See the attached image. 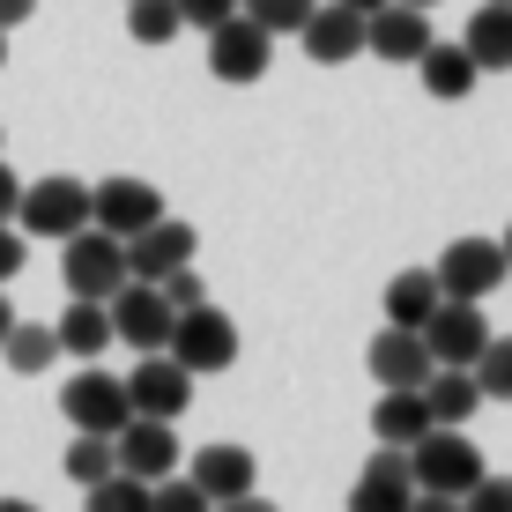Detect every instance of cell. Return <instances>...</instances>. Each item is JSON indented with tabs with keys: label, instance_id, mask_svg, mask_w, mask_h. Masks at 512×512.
I'll use <instances>...</instances> for the list:
<instances>
[{
	"label": "cell",
	"instance_id": "1",
	"mask_svg": "<svg viewBox=\"0 0 512 512\" xmlns=\"http://www.w3.org/2000/svg\"><path fill=\"white\" fill-rule=\"evenodd\" d=\"M409 468H416V490H438V498H468V490L490 475L483 446H475L461 423H438V431H423L416 446H409Z\"/></svg>",
	"mask_w": 512,
	"mask_h": 512
},
{
	"label": "cell",
	"instance_id": "2",
	"mask_svg": "<svg viewBox=\"0 0 512 512\" xmlns=\"http://www.w3.org/2000/svg\"><path fill=\"white\" fill-rule=\"evenodd\" d=\"M60 282H67V297H97L104 305V297L127 282V238L82 223L75 238H60Z\"/></svg>",
	"mask_w": 512,
	"mask_h": 512
},
{
	"label": "cell",
	"instance_id": "3",
	"mask_svg": "<svg viewBox=\"0 0 512 512\" xmlns=\"http://www.w3.org/2000/svg\"><path fill=\"white\" fill-rule=\"evenodd\" d=\"M60 416L75 423V431H104V438H119L134 423V401H127V379L119 372H104V364H90V372H75L60 386Z\"/></svg>",
	"mask_w": 512,
	"mask_h": 512
},
{
	"label": "cell",
	"instance_id": "4",
	"mask_svg": "<svg viewBox=\"0 0 512 512\" xmlns=\"http://www.w3.org/2000/svg\"><path fill=\"white\" fill-rule=\"evenodd\" d=\"M104 305H112V342H127L134 357H149V349L171 342V320H179V312H171V297L156 290V282H134L127 275Z\"/></svg>",
	"mask_w": 512,
	"mask_h": 512
},
{
	"label": "cell",
	"instance_id": "5",
	"mask_svg": "<svg viewBox=\"0 0 512 512\" xmlns=\"http://www.w3.org/2000/svg\"><path fill=\"white\" fill-rule=\"evenodd\" d=\"M164 349L186 364L193 379H208V372H231V364H238V327L223 320L216 305H193V312L171 320V342Z\"/></svg>",
	"mask_w": 512,
	"mask_h": 512
},
{
	"label": "cell",
	"instance_id": "6",
	"mask_svg": "<svg viewBox=\"0 0 512 512\" xmlns=\"http://www.w3.org/2000/svg\"><path fill=\"white\" fill-rule=\"evenodd\" d=\"M82 223H90V186L82 179H38L23 186V208H15V231L23 238H75Z\"/></svg>",
	"mask_w": 512,
	"mask_h": 512
},
{
	"label": "cell",
	"instance_id": "7",
	"mask_svg": "<svg viewBox=\"0 0 512 512\" xmlns=\"http://www.w3.org/2000/svg\"><path fill=\"white\" fill-rule=\"evenodd\" d=\"M431 275H438V290H446V297H468V305H483V297L498 290L512 268H505V245H498V238H453L446 253L431 260Z\"/></svg>",
	"mask_w": 512,
	"mask_h": 512
},
{
	"label": "cell",
	"instance_id": "8",
	"mask_svg": "<svg viewBox=\"0 0 512 512\" xmlns=\"http://www.w3.org/2000/svg\"><path fill=\"white\" fill-rule=\"evenodd\" d=\"M127 401H134V416H156V423H179L193 409V372L171 349H149V357L127 372Z\"/></svg>",
	"mask_w": 512,
	"mask_h": 512
},
{
	"label": "cell",
	"instance_id": "9",
	"mask_svg": "<svg viewBox=\"0 0 512 512\" xmlns=\"http://www.w3.org/2000/svg\"><path fill=\"white\" fill-rule=\"evenodd\" d=\"M275 60V38L253 23V15H231V23L208 30V75L231 82V90H245V82H260Z\"/></svg>",
	"mask_w": 512,
	"mask_h": 512
},
{
	"label": "cell",
	"instance_id": "10",
	"mask_svg": "<svg viewBox=\"0 0 512 512\" xmlns=\"http://www.w3.org/2000/svg\"><path fill=\"white\" fill-rule=\"evenodd\" d=\"M423 45H431V8H409V0H386V8L364 15V52L386 67H416Z\"/></svg>",
	"mask_w": 512,
	"mask_h": 512
},
{
	"label": "cell",
	"instance_id": "11",
	"mask_svg": "<svg viewBox=\"0 0 512 512\" xmlns=\"http://www.w3.org/2000/svg\"><path fill=\"white\" fill-rule=\"evenodd\" d=\"M193 253H201V231L179 216H156L149 231L127 238V275L134 282H164L171 268H193Z\"/></svg>",
	"mask_w": 512,
	"mask_h": 512
},
{
	"label": "cell",
	"instance_id": "12",
	"mask_svg": "<svg viewBox=\"0 0 512 512\" xmlns=\"http://www.w3.org/2000/svg\"><path fill=\"white\" fill-rule=\"evenodd\" d=\"M156 216H164V193H156L149 179H104V186H90V223L112 231V238L149 231Z\"/></svg>",
	"mask_w": 512,
	"mask_h": 512
},
{
	"label": "cell",
	"instance_id": "13",
	"mask_svg": "<svg viewBox=\"0 0 512 512\" xmlns=\"http://www.w3.org/2000/svg\"><path fill=\"white\" fill-rule=\"evenodd\" d=\"M416 505V468H409V446H379L364 461L357 490H349V512H409Z\"/></svg>",
	"mask_w": 512,
	"mask_h": 512
},
{
	"label": "cell",
	"instance_id": "14",
	"mask_svg": "<svg viewBox=\"0 0 512 512\" xmlns=\"http://www.w3.org/2000/svg\"><path fill=\"white\" fill-rule=\"evenodd\" d=\"M364 364H372L379 386H423V379L438 372V357H431V342H423V327H394V320L372 334Z\"/></svg>",
	"mask_w": 512,
	"mask_h": 512
},
{
	"label": "cell",
	"instance_id": "15",
	"mask_svg": "<svg viewBox=\"0 0 512 512\" xmlns=\"http://www.w3.org/2000/svg\"><path fill=\"white\" fill-rule=\"evenodd\" d=\"M297 45H305L312 67H342L364 52V15L342 8V0H320V8L305 15V30H297Z\"/></svg>",
	"mask_w": 512,
	"mask_h": 512
},
{
	"label": "cell",
	"instance_id": "16",
	"mask_svg": "<svg viewBox=\"0 0 512 512\" xmlns=\"http://www.w3.org/2000/svg\"><path fill=\"white\" fill-rule=\"evenodd\" d=\"M423 342H431L438 364H475L483 342H490V320H483V305H468V297H446V305L423 320Z\"/></svg>",
	"mask_w": 512,
	"mask_h": 512
},
{
	"label": "cell",
	"instance_id": "17",
	"mask_svg": "<svg viewBox=\"0 0 512 512\" xmlns=\"http://www.w3.org/2000/svg\"><path fill=\"white\" fill-rule=\"evenodd\" d=\"M119 446V468L141 475V483H164V475H179V431L171 423H156V416H134L127 431L112 438Z\"/></svg>",
	"mask_w": 512,
	"mask_h": 512
},
{
	"label": "cell",
	"instance_id": "18",
	"mask_svg": "<svg viewBox=\"0 0 512 512\" xmlns=\"http://www.w3.org/2000/svg\"><path fill=\"white\" fill-rule=\"evenodd\" d=\"M423 431H438L423 386H379V401H372V438L379 446H416Z\"/></svg>",
	"mask_w": 512,
	"mask_h": 512
},
{
	"label": "cell",
	"instance_id": "19",
	"mask_svg": "<svg viewBox=\"0 0 512 512\" xmlns=\"http://www.w3.org/2000/svg\"><path fill=\"white\" fill-rule=\"evenodd\" d=\"M186 475L208 490V505H223V498H245V490L260 483V461H253L245 446H201Z\"/></svg>",
	"mask_w": 512,
	"mask_h": 512
},
{
	"label": "cell",
	"instance_id": "20",
	"mask_svg": "<svg viewBox=\"0 0 512 512\" xmlns=\"http://www.w3.org/2000/svg\"><path fill=\"white\" fill-rule=\"evenodd\" d=\"M416 75H423V90H431L438 104H453V97H468L475 82H483V67H475V52L461 45V38H431L423 45V60H416Z\"/></svg>",
	"mask_w": 512,
	"mask_h": 512
},
{
	"label": "cell",
	"instance_id": "21",
	"mask_svg": "<svg viewBox=\"0 0 512 512\" xmlns=\"http://www.w3.org/2000/svg\"><path fill=\"white\" fill-rule=\"evenodd\" d=\"M52 334H60V357L97 364V357H104V342H112V305H97V297H75V305L52 320Z\"/></svg>",
	"mask_w": 512,
	"mask_h": 512
},
{
	"label": "cell",
	"instance_id": "22",
	"mask_svg": "<svg viewBox=\"0 0 512 512\" xmlns=\"http://www.w3.org/2000/svg\"><path fill=\"white\" fill-rule=\"evenodd\" d=\"M461 45L475 52V67H483V75H505V67H512V8H505V0H483V8L468 15Z\"/></svg>",
	"mask_w": 512,
	"mask_h": 512
},
{
	"label": "cell",
	"instance_id": "23",
	"mask_svg": "<svg viewBox=\"0 0 512 512\" xmlns=\"http://www.w3.org/2000/svg\"><path fill=\"white\" fill-rule=\"evenodd\" d=\"M379 305H386V320H394V327H423L438 305H446V290H438V275H431V268H401L394 282H386Z\"/></svg>",
	"mask_w": 512,
	"mask_h": 512
},
{
	"label": "cell",
	"instance_id": "24",
	"mask_svg": "<svg viewBox=\"0 0 512 512\" xmlns=\"http://www.w3.org/2000/svg\"><path fill=\"white\" fill-rule=\"evenodd\" d=\"M423 401H431L438 423H468L475 409H483V386H475L468 364H438V372L423 379Z\"/></svg>",
	"mask_w": 512,
	"mask_h": 512
},
{
	"label": "cell",
	"instance_id": "25",
	"mask_svg": "<svg viewBox=\"0 0 512 512\" xmlns=\"http://www.w3.org/2000/svg\"><path fill=\"white\" fill-rule=\"evenodd\" d=\"M0 357H8V372L38 379L45 364H60V334H52V327H38V320H15V334L0 342Z\"/></svg>",
	"mask_w": 512,
	"mask_h": 512
},
{
	"label": "cell",
	"instance_id": "26",
	"mask_svg": "<svg viewBox=\"0 0 512 512\" xmlns=\"http://www.w3.org/2000/svg\"><path fill=\"white\" fill-rule=\"evenodd\" d=\"M67 483H82V490H90V483H104V475H112L119 468V446H112V438H104V431H75V446H67Z\"/></svg>",
	"mask_w": 512,
	"mask_h": 512
},
{
	"label": "cell",
	"instance_id": "27",
	"mask_svg": "<svg viewBox=\"0 0 512 512\" xmlns=\"http://www.w3.org/2000/svg\"><path fill=\"white\" fill-rule=\"evenodd\" d=\"M179 30H186L179 0H127V38L134 45H171Z\"/></svg>",
	"mask_w": 512,
	"mask_h": 512
},
{
	"label": "cell",
	"instance_id": "28",
	"mask_svg": "<svg viewBox=\"0 0 512 512\" xmlns=\"http://www.w3.org/2000/svg\"><path fill=\"white\" fill-rule=\"evenodd\" d=\"M82 498H90V512H149V483H141V475H127V468H112L104 483L82 490Z\"/></svg>",
	"mask_w": 512,
	"mask_h": 512
},
{
	"label": "cell",
	"instance_id": "29",
	"mask_svg": "<svg viewBox=\"0 0 512 512\" xmlns=\"http://www.w3.org/2000/svg\"><path fill=\"white\" fill-rule=\"evenodd\" d=\"M475 386H483V401H512V334H490L483 357L468 364Z\"/></svg>",
	"mask_w": 512,
	"mask_h": 512
},
{
	"label": "cell",
	"instance_id": "30",
	"mask_svg": "<svg viewBox=\"0 0 512 512\" xmlns=\"http://www.w3.org/2000/svg\"><path fill=\"white\" fill-rule=\"evenodd\" d=\"M312 8H320V0H238V15H253L268 38H297Z\"/></svg>",
	"mask_w": 512,
	"mask_h": 512
},
{
	"label": "cell",
	"instance_id": "31",
	"mask_svg": "<svg viewBox=\"0 0 512 512\" xmlns=\"http://www.w3.org/2000/svg\"><path fill=\"white\" fill-rule=\"evenodd\" d=\"M149 512H216V505L193 475H164V483H149Z\"/></svg>",
	"mask_w": 512,
	"mask_h": 512
},
{
	"label": "cell",
	"instance_id": "32",
	"mask_svg": "<svg viewBox=\"0 0 512 512\" xmlns=\"http://www.w3.org/2000/svg\"><path fill=\"white\" fill-rule=\"evenodd\" d=\"M156 290L171 297V312H193V305H208V282L193 275V268H171L164 282H156Z\"/></svg>",
	"mask_w": 512,
	"mask_h": 512
},
{
	"label": "cell",
	"instance_id": "33",
	"mask_svg": "<svg viewBox=\"0 0 512 512\" xmlns=\"http://www.w3.org/2000/svg\"><path fill=\"white\" fill-rule=\"evenodd\" d=\"M461 512H512V475H483L461 498Z\"/></svg>",
	"mask_w": 512,
	"mask_h": 512
},
{
	"label": "cell",
	"instance_id": "34",
	"mask_svg": "<svg viewBox=\"0 0 512 512\" xmlns=\"http://www.w3.org/2000/svg\"><path fill=\"white\" fill-rule=\"evenodd\" d=\"M179 15H186V30H216L238 15V0H179Z\"/></svg>",
	"mask_w": 512,
	"mask_h": 512
},
{
	"label": "cell",
	"instance_id": "35",
	"mask_svg": "<svg viewBox=\"0 0 512 512\" xmlns=\"http://www.w3.org/2000/svg\"><path fill=\"white\" fill-rule=\"evenodd\" d=\"M23 260H30V253H23V231H15V223H0V290L23 275Z\"/></svg>",
	"mask_w": 512,
	"mask_h": 512
},
{
	"label": "cell",
	"instance_id": "36",
	"mask_svg": "<svg viewBox=\"0 0 512 512\" xmlns=\"http://www.w3.org/2000/svg\"><path fill=\"white\" fill-rule=\"evenodd\" d=\"M15 208H23V179L0 164V223H15Z\"/></svg>",
	"mask_w": 512,
	"mask_h": 512
},
{
	"label": "cell",
	"instance_id": "37",
	"mask_svg": "<svg viewBox=\"0 0 512 512\" xmlns=\"http://www.w3.org/2000/svg\"><path fill=\"white\" fill-rule=\"evenodd\" d=\"M38 15V0H0V30H15V23H30Z\"/></svg>",
	"mask_w": 512,
	"mask_h": 512
},
{
	"label": "cell",
	"instance_id": "38",
	"mask_svg": "<svg viewBox=\"0 0 512 512\" xmlns=\"http://www.w3.org/2000/svg\"><path fill=\"white\" fill-rule=\"evenodd\" d=\"M409 512H461V498H438V490H416Z\"/></svg>",
	"mask_w": 512,
	"mask_h": 512
},
{
	"label": "cell",
	"instance_id": "39",
	"mask_svg": "<svg viewBox=\"0 0 512 512\" xmlns=\"http://www.w3.org/2000/svg\"><path fill=\"white\" fill-rule=\"evenodd\" d=\"M216 512H275V505H268V498H260V490H245V498H223Z\"/></svg>",
	"mask_w": 512,
	"mask_h": 512
},
{
	"label": "cell",
	"instance_id": "40",
	"mask_svg": "<svg viewBox=\"0 0 512 512\" xmlns=\"http://www.w3.org/2000/svg\"><path fill=\"white\" fill-rule=\"evenodd\" d=\"M8 334H15V305L0 297V342H8Z\"/></svg>",
	"mask_w": 512,
	"mask_h": 512
},
{
	"label": "cell",
	"instance_id": "41",
	"mask_svg": "<svg viewBox=\"0 0 512 512\" xmlns=\"http://www.w3.org/2000/svg\"><path fill=\"white\" fill-rule=\"evenodd\" d=\"M0 512H38V505H30V498H0Z\"/></svg>",
	"mask_w": 512,
	"mask_h": 512
},
{
	"label": "cell",
	"instance_id": "42",
	"mask_svg": "<svg viewBox=\"0 0 512 512\" xmlns=\"http://www.w3.org/2000/svg\"><path fill=\"white\" fill-rule=\"evenodd\" d=\"M342 8H357V15H372V8H386V0H342Z\"/></svg>",
	"mask_w": 512,
	"mask_h": 512
},
{
	"label": "cell",
	"instance_id": "43",
	"mask_svg": "<svg viewBox=\"0 0 512 512\" xmlns=\"http://www.w3.org/2000/svg\"><path fill=\"white\" fill-rule=\"evenodd\" d=\"M498 245H505V268H512V223H505V238H498Z\"/></svg>",
	"mask_w": 512,
	"mask_h": 512
},
{
	"label": "cell",
	"instance_id": "44",
	"mask_svg": "<svg viewBox=\"0 0 512 512\" xmlns=\"http://www.w3.org/2000/svg\"><path fill=\"white\" fill-rule=\"evenodd\" d=\"M0 67H8V30H0Z\"/></svg>",
	"mask_w": 512,
	"mask_h": 512
},
{
	"label": "cell",
	"instance_id": "45",
	"mask_svg": "<svg viewBox=\"0 0 512 512\" xmlns=\"http://www.w3.org/2000/svg\"><path fill=\"white\" fill-rule=\"evenodd\" d=\"M409 8H438V0H409Z\"/></svg>",
	"mask_w": 512,
	"mask_h": 512
},
{
	"label": "cell",
	"instance_id": "46",
	"mask_svg": "<svg viewBox=\"0 0 512 512\" xmlns=\"http://www.w3.org/2000/svg\"><path fill=\"white\" fill-rule=\"evenodd\" d=\"M505 8H512V0H505Z\"/></svg>",
	"mask_w": 512,
	"mask_h": 512
}]
</instances>
